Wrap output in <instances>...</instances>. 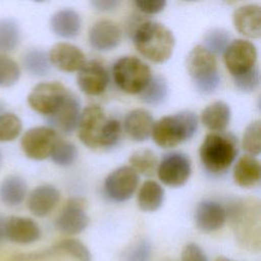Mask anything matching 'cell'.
<instances>
[{"instance_id":"6da1fadb","label":"cell","mask_w":261,"mask_h":261,"mask_svg":"<svg viewBox=\"0 0 261 261\" xmlns=\"http://www.w3.org/2000/svg\"><path fill=\"white\" fill-rule=\"evenodd\" d=\"M77 129L81 142L91 149L111 148L117 144L121 134L120 122L108 118L99 105H90L81 112Z\"/></svg>"},{"instance_id":"7a4b0ae2","label":"cell","mask_w":261,"mask_h":261,"mask_svg":"<svg viewBox=\"0 0 261 261\" xmlns=\"http://www.w3.org/2000/svg\"><path fill=\"white\" fill-rule=\"evenodd\" d=\"M132 39L138 52L155 63H163L168 60L175 46L172 32L164 24L140 20L132 28Z\"/></svg>"},{"instance_id":"3957f363","label":"cell","mask_w":261,"mask_h":261,"mask_svg":"<svg viewBox=\"0 0 261 261\" xmlns=\"http://www.w3.org/2000/svg\"><path fill=\"white\" fill-rule=\"evenodd\" d=\"M260 202L256 198L240 199L226 211L237 239L251 250L260 248Z\"/></svg>"},{"instance_id":"277c9868","label":"cell","mask_w":261,"mask_h":261,"mask_svg":"<svg viewBox=\"0 0 261 261\" xmlns=\"http://www.w3.org/2000/svg\"><path fill=\"white\" fill-rule=\"evenodd\" d=\"M238 142L231 134L210 133L203 140L199 155L204 168L211 174L221 175L233 163Z\"/></svg>"},{"instance_id":"5b68a950","label":"cell","mask_w":261,"mask_h":261,"mask_svg":"<svg viewBox=\"0 0 261 261\" xmlns=\"http://www.w3.org/2000/svg\"><path fill=\"white\" fill-rule=\"evenodd\" d=\"M198 117L190 110L166 115L154 122L152 139L161 148H173L191 139L197 132Z\"/></svg>"},{"instance_id":"8992f818","label":"cell","mask_w":261,"mask_h":261,"mask_svg":"<svg viewBox=\"0 0 261 261\" xmlns=\"http://www.w3.org/2000/svg\"><path fill=\"white\" fill-rule=\"evenodd\" d=\"M187 70L196 89L203 94L213 93L220 84L215 56L203 45L195 46L186 60Z\"/></svg>"},{"instance_id":"52a82bcc","label":"cell","mask_w":261,"mask_h":261,"mask_svg":"<svg viewBox=\"0 0 261 261\" xmlns=\"http://www.w3.org/2000/svg\"><path fill=\"white\" fill-rule=\"evenodd\" d=\"M115 85L127 94H140L152 79L150 66L136 56H122L112 66Z\"/></svg>"},{"instance_id":"ba28073f","label":"cell","mask_w":261,"mask_h":261,"mask_svg":"<svg viewBox=\"0 0 261 261\" xmlns=\"http://www.w3.org/2000/svg\"><path fill=\"white\" fill-rule=\"evenodd\" d=\"M69 91L59 82H43L32 89L28 103L36 112L49 116L63 103Z\"/></svg>"},{"instance_id":"9c48e42d","label":"cell","mask_w":261,"mask_h":261,"mask_svg":"<svg viewBox=\"0 0 261 261\" xmlns=\"http://www.w3.org/2000/svg\"><path fill=\"white\" fill-rule=\"evenodd\" d=\"M58 140L56 130L50 126H35L23 134L20 146L27 157L44 160L50 157Z\"/></svg>"},{"instance_id":"30bf717a","label":"cell","mask_w":261,"mask_h":261,"mask_svg":"<svg viewBox=\"0 0 261 261\" xmlns=\"http://www.w3.org/2000/svg\"><path fill=\"white\" fill-rule=\"evenodd\" d=\"M192 165L190 158L181 152L165 154L157 165V175L166 186L179 188L190 178Z\"/></svg>"},{"instance_id":"8fae6325","label":"cell","mask_w":261,"mask_h":261,"mask_svg":"<svg viewBox=\"0 0 261 261\" xmlns=\"http://www.w3.org/2000/svg\"><path fill=\"white\" fill-rule=\"evenodd\" d=\"M257 57L255 45L244 39L231 41L223 52L224 64L232 76L246 73L257 66Z\"/></svg>"},{"instance_id":"7c38bea8","label":"cell","mask_w":261,"mask_h":261,"mask_svg":"<svg viewBox=\"0 0 261 261\" xmlns=\"http://www.w3.org/2000/svg\"><path fill=\"white\" fill-rule=\"evenodd\" d=\"M139 175L130 166H120L110 172L104 181L105 195L114 202H124L135 193Z\"/></svg>"},{"instance_id":"4fadbf2b","label":"cell","mask_w":261,"mask_h":261,"mask_svg":"<svg viewBox=\"0 0 261 261\" xmlns=\"http://www.w3.org/2000/svg\"><path fill=\"white\" fill-rule=\"evenodd\" d=\"M109 82L105 66L97 61H86L76 75V83L82 92L90 96H97L105 92Z\"/></svg>"},{"instance_id":"5bb4252c","label":"cell","mask_w":261,"mask_h":261,"mask_svg":"<svg viewBox=\"0 0 261 261\" xmlns=\"http://www.w3.org/2000/svg\"><path fill=\"white\" fill-rule=\"evenodd\" d=\"M89 217L83 201L79 198L68 200L55 221L56 228L66 234H77L86 229Z\"/></svg>"},{"instance_id":"9a60e30c","label":"cell","mask_w":261,"mask_h":261,"mask_svg":"<svg viewBox=\"0 0 261 261\" xmlns=\"http://www.w3.org/2000/svg\"><path fill=\"white\" fill-rule=\"evenodd\" d=\"M48 58L51 65L65 72L79 71L87 61L84 52L67 42L53 45L48 53Z\"/></svg>"},{"instance_id":"2e32d148","label":"cell","mask_w":261,"mask_h":261,"mask_svg":"<svg viewBox=\"0 0 261 261\" xmlns=\"http://www.w3.org/2000/svg\"><path fill=\"white\" fill-rule=\"evenodd\" d=\"M80 115V100L75 95L69 92L57 110L51 115L47 116V121L51 128L58 129L64 134L69 135L77 126Z\"/></svg>"},{"instance_id":"e0dca14e","label":"cell","mask_w":261,"mask_h":261,"mask_svg":"<svg viewBox=\"0 0 261 261\" xmlns=\"http://www.w3.org/2000/svg\"><path fill=\"white\" fill-rule=\"evenodd\" d=\"M119 25L109 19L96 21L89 31V43L97 51H109L116 48L121 42Z\"/></svg>"},{"instance_id":"ac0fdd59","label":"cell","mask_w":261,"mask_h":261,"mask_svg":"<svg viewBox=\"0 0 261 261\" xmlns=\"http://www.w3.org/2000/svg\"><path fill=\"white\" fill-rule=\"evenodd\" d=\"M195 223L203 232H212L221 228L227 218L226 209L213 200L201 201L195 211Z\"/></svg>"},{"instance_id":"d6986e66","label":"cell","mask_w":261,"mask_h":261,"mask_svg":"<svg viewBox=\"0 0 261 261\" xmlns=\"http://www.w3.org/2000/svg\"><path fill=\"white\" fill-rule=\"evenodd\" d=\"M234 29L243 36L258 39L261 36V9L258 4H244L232 12Z\"/></svg>"},{"instance_id":"ffe728a7","label":"cell","mask_w":261,"mask_h":261,"mask_svg":"<svg viewBox=\"0 0 261 261\" xmlns=\"http://www.w3.org/2000/svg\"><path fill=\"white\" fill-rule=\"evenodd\" d=\"M5 237L16 244H31L41 237V229L36 221L28 217H6Z\"/></svg>"},{"instance_id":"44dd1931","label":"cell","mask_w":261,"mask_h":261,"mask_svg":"<svg viewBox=\"0 0 261 261\" xmlns=\"http://www.w3.org/2000/svg\"><path fill=\"white\" fill-rule=\"evenodd\" d=\"M60 199L58 190L51 185H42L34 189L28 198L29 210L38 217L48 215Z\"/></svg>"},{"instance_id":"7402d4cb","label":"cell","mask_w":261,"mask_h":261,"mask_svg":"<svg viewBox=\"0 0 261 261\" xmlns=\"http://www.w3.org/2000/svg\"><path fill=\"white\" fill-rule=\"evenodd\" d=\"M154 119L151 113L145 109L137 108L129 111L123 121V127L127 136L136 142L146 141L152 133Z\"/></svg>"},{"instance_id":"603a6c76","label":"cell","mask_w":261,"mask_h":261,"mask_svg":"<svg viewBox=\"0 0 261 261\" xmlns=\"http://www.w3.org/2000/svg\"><path fill=\"white\" fill-rule=\"evenodd\" d=\"M261 167L259 160L252 155L245 154L236 162L232 170L234 182L244 189L256 187L260 181Z\"/></svg>"},{"instance_id":"cb8c5ba5","label":"cell","mask_w":261,"mask_h":261,"mask_svg":"<svg viewBox=\"0 0 261 261\" xmlns=\"http://www.w3.org/2000/svg\"><path fill=\"white\" fill-rule=\"evenodd\" d=\"M230 117V107L223 101H215L209 104L201 113L203 125L213 133H223L229 124Z\"/></svg>"},{"instance_id":"d4e9b609","label":"cell","mask_w":261,"mask_h":261,"mask_svg":"<svg viewBox=\"0 0 261 261\" xmlns=\"http://www.w3.org/2000/svg\"><path fill=\"white\" fill-rule=\"evenodd\" d=\"M51 31L65 39L75 37L81 29L80 14L70 8H63L56 11L50 19Z\"/></svg>"},{"instance_id":"484cf974","label":"cell","mask_w":261,"mask_h":261,"mask_svg":"<svg viewBox=\"0 0 261 261\" xmlns=\"http://www.w3.org/2000/svg\"><path fill=\"white\" fill-rule=\"evenodd\" d=\"M163 201V188L154 180L144 181L139 190L137 197L139 208L145 212H154L162 206Z\"/></svg>"},{"instance_id":"4316f807","label":"cell","mask_w":261,"mask_h":261,"mask_svg":"<svg viewBox=\"0 0 261 261\" xmlns=\"http://www.w3.org/2000/svg\"><path fill=\"white\" fill-rule=\"evenodd\" d=\"M28 187L18 175H9L0 184V200L7 206H17L25 198Z\"/></svg>"},{"instance_id":"83f0119b","label":"cell","mask_w":261,"mask_h":261,"mask_svg":"<svg viewBox=\"0 0 261 261\" xmlns=\"http://www.w3.org/2000/svg\"><path fill=\"white\" fill-rule=\"evenodd\" d=\"M168 95V86L166 80L162 75L152 76L147 87L139 94L140 99L152 106H157L162 104Z\"/></svg>"},{"instance_id":"f1b7e54d","label":"cell","mask_w":261,"mask_h":261,"mask_svg":"<svg viewBox=\"0 0 261 261\" xmlns=\"http://www.w3.org/2000/svg\"><path fill=\"white\" fill-rule=\"evenodd\" d=\"M128 162L137 173L145 176H153L158 165L157 156L150 149H141L134 152L129 156Z\"/></svg>"},{"instance_id":"f546056e","label":"cell","mask_w":261,"mask_h":261,"mask_svg":"<svg viewBox=\"0 0 261 261\" xmlns=\"http://www.w3.org/2000/svg\"><path fill=\"white\" fill-rule=\"evenodd\" d=\"M23 65L25 69L34 75H46L51 69L48 53L40 49H32L23 56Z\"/></svg>"},{"instance_id":"4dcf8cb0","label":"cell","mask_w":261,"mask_h":261,"mask_svg":"<svg viewBox=\"0 0 261 261\" xmlns=\"http://www.w3.org/2000/svg\"><path fill=\"white\" fill-rule=\"evenodd\" d=\"M20 40L18 23L12 18L0 19V51L8 52L15 49Z\"/></svg>"},{"instance_id":"1f68e13d","label":"cell","mask_w":261,"mask_h":261,"mask_svg":"<svg viewBox=\"0 0 261 261\" xmlns=\"http://www.w3.org/2000/svg\"><path fill=\"white\" fill-rule=\"evenodd\" d=\"M50 157L52 161L59 166H70L77 158V149L71 142L59 139Z\"/></svg>"},{"instance_id":"d6a6232c","label":"cell","mask_w":261,"mask_h":261,"mask_svg":"<svg viewBox=\"0 0 261 261\" xmlns=\"http://www.w3.org/2000/svg\"><path fill=\"white\" fill-rule=\"evenodd\" d=\"M53 253H65L77 261H91L92 255L88 248L80 241L67 239L59 242L53 248Z\"/></svg>"},{"instance_id":"836d02e7","label":"cell","mask_w":261,"mask_h":261,"mask_svg":"<svg viewBox=\"0 0 261 261\" xmlns=\"http://www.w3.org/2000/svg\"><path fill=\"white\" fill-rule=\"evenodd\" d=\"M230 43V35L224 29H212L204 36V47L213 55L220 54L225 51Z\"/></svg>"},{"instance_id":"e575fe53","label":"cell","mask_w":261,"mask_h":261,"mask_svg":"<svg viewBox=\"0 0 261 261\" xmlns=\"http://www.w3.org/2000/svg\"><path fill=\"white\" fill-rule=\"evenodd\" d=\"M22 128L21 120L17 115L10 112L0 113V142L15 140Z\"/></svg>"},{"instance_id":"d590c367","label":"cell","mask_w":261,"mask_h":261,"mask_svg":"<svg viewBox=\"0 0 261 261\" xmlns=\"http://www.w3.org/2000/svg\"><path fill=\"white\" fill-rule=\"evenodd\" d=\"M261 123L260 120L252 121L245 129L243 134L242 146L244 150L252 156L260 154L261 150Z\"/></svg>"},{"instance_id":"8d00e7d4","label":"cell","mask_w":261,"mask_h":261,"mask_svg":"<svg viewBox=\"0 0 261 261\" xmlns=\"http://www.w3.org/2000/svg\"><path fill=\"white\" fill-rule=\"evenodd\" d=\"M19 76L18 64L7 55L0 54V87L7 88L15 85Z\"/></svg>"},{"instance_id":"74e56055","label":"cell","mask_w":261,"mask_h":261,"mask_svg":"<svg viewBox=\"0 0 261 261\" xmlns=\"http://www.w3.org/2000/svg\"><path fill=\"white\" fill-rule=\"evenodd\" d=\"M236 88L242 93H252L258 89L260 84L259 66H255L250 71L232 76Z\"/></svg>"},{"instance_id":"f35d334b","label":"cell","mask_w":261,"mask_h":261,"mask_svg":"<svg viewBox=\"0 0 261 261\" xmlns=\"http://www.w3.org/2000/svg\"><path fill=\"white\" fill-rule=\"evenodd\" d=\"M152 246L147 240H140L133 244L122 255V261H150Z\"/></svg>"},{"instance_id":"ab89813d","label":"cell","mask_w":261,"mask_h":261,"mask_svg":"<svg viewBox=\"0 0 261 261\" xmlns=\"http://www.w3.org/2000/svg\"><path fill=\"white\" fill-rule=\"evenodd\" d=\"M136 8L145 14H157L162 11L166 6L165 0H144L135 1Z\"/></svg>"},{"instance_id":"60d3db41","label":"cell","mask_w":261,"mask_h":261,"mask_svg":"<svg viewBox=\"0 0 261 261\" xmlns=\"http://www.w3.org/2000/svg\"><path fill=\"white\" fill-rule=\"evenodd\" d=\"M181 261H208L202 249L194 243L188 244L181 252Z\"/></svg>"},{"instance_id":"b9f144b4","label":"cell","mask_w":261,"mask_h":261,"mask_svg":"<svg viewBox=\"0 0 261 261\" xmlns=\"http://www.w3.org/2000/svg\"><path fill=\"white\" fill-rule=\"evenodd\" d=\"M91 4L97 10L109 11L116 8L119 2L116 0H94V1H91Z\"/></svg>"},{"instance_id":"7bdbcfd3","label":"cell","mask_w":261,"mask_h":261,"mask_svg":"<svg viewBox=\"0 0 261 261\" xmlns=\"http://www.w3.org/2000/svg\"><path fill=\"white\" fill-rule=\"evenodd\" d=\"M5 225H6V217L0 214V242L6 240Z\"/></svg>"},{"instance_id":"ee69618b","label":"cell","mask_w":261,"mask_h":261,"mask_svg":"<svg viewBox=\"0 0 261 261\" xmlns=\"http://www.w3.org/2000/svg\"><path fill=\"white\" fill-rule=\"evenodd\" d=\"M215 261H234V260H231V259H228L225 257H218Z\"/></svg>"},{"instance_id":"f6af8a7d","label":"cell","mask_w":261,"mask_h":261,"mask_svg":"<svg viewBox=\"0 0 261 261\" xmlns=\"http://www.w3.org/2000/svg\"><path fill=\"white\" fill-rule=\"evenodd\" d=\"M1 163H2V153L0 151V166H1Z\"/></svg>"}]
</instances>
